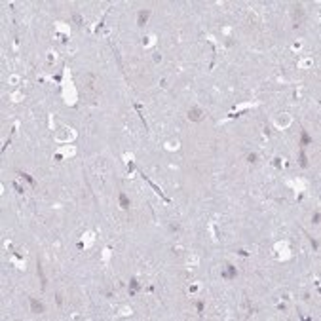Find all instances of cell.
Instances as JSON below:
<instances>
[{
	"mask_svg": "<svg viewBox=\"0 0 321 321\" xmlns=\"http://www.w3.org/2000/svg\"><path fill=\"white\" fill-rule=\"evenodd\" d=\"M120 205H122L123 209L129 207V200H127V196H125V194H120Z\"/></svg>",
	"mask_w": 321,
	"mask_h": 321,
	"instance_id": "obj_6",
	"label": "cell"
},
{
	"mask_svg": "<svg viewBox=\"0 0 321 321\" xmlns=\"http://www.w3.org/2000/svg\"><path fill=\"white\" fill-rule=\"evenodd\" d=\"M312 143V139H310V135L306 133V131H302V143H300V146H306V145H310Z\"/></svg>",
	"mask_w": 321,
	"mask_h": 321,
	"instance_id": "obj_7",
	"label": "cell"
},
{
	"mask_svg": "<svg viewBox=\"0 0 321 321\" xmlns=\"http://www.w3.org/2000/svg\"><path fill=\"white\" fill-rule=\"evenodd\" d=\"M139 287H141L139 281H137V279H131V283H129V294H135L139 291Z\"/></svg>",
	"mask_w": 321,
	"mask_h": 321,
	"instance_id": "obj_5",
	"label": "cell"
},
{
	"mask_svg": "<svg viewBox=\"0 0 321 321\" xmlns=\"http://www.w3.org/2000/svg\"><path fill=\"white\" fill-rule=\"evenodd\" d=\"M198 312H200V314L204 312V302H198Z\"/></svg>",
	"mask_w": 321,
	"mask_h": 321,
	"instance_id": "obj_13",
	"label": "cell"
},
{
	"mask_svg": "<svg viewBox=\"0 0 321 321\" xmlns=\"http://www.w3.org/2000/svg\"><path fill=\"white\" fill-rule=\"evenodd\" d=\"M148 15H150L148 10H141V11H139V19H137V25H139V27H143V25L146 23V19H148Z\"/></svg>",
	"mask_w": 321,
	"mask_h": 321,
	"instance_id": "obj_2",
	"label": "cell"
},
{
	"mask_svg": "<svg viewBox=\"0 0 321 321\" xmlns=\"http://www.w3.org/2000/svg\"><path fill=\"white\" fill-rule=\"evenodd\" d=\"M300 166H302V167H306V166H308V162H306V154H304V150H300Z\"/></svg>",
	"mask_w": 321,
	"mask_h": 321,
	"instance_id": "obj_8",
	"label": "cell"
},
{
	"mask_svg": "<svg viewBox=\"0 0 321 321\" xmlns=\"http://www.w3.org/2000/svg\"><path fill=\"white\" fill-rule=\"evenodd\" d=\"M236 274H238V270H236L234 266H226V270L222 272V278H226V279H232V278H236Z\"/></svg>",
	"mask_w": 321,
	"mask_h": 321,
	"instance_id": "obj_3",
	"label": "cell"
},
{
	"mask_svg": "<svg viewBox=\"0 0 321 321\" xmlns=\"http://www.w3.org/2000/svg\"><path fill=\"white\" fill-rule=\"evenodd\" d=\"M285 116H287V114H285ZM283 123H285V125H287V123H289V118H285V120H283V118H281V120H279V122H278V125H283Z\"/></svg>",
	"mask_w": 321,
	"mask_h": 321,
	"instance_id": "obj_11",
	"label": "cell"
},
{
	"mask_svg": "<svg viewBox=\"0 0 321 321\" xmlns=\"http://www.w3.org/2000/svg\"><path fill=\"white\" fill-rule=\"evenodd\" d=\"M167 148H169V150H173V148H179V141H177V143H169V145H167Z\"/></svg>",
	"mask_w": 321,
	"mask_h": 321,
	"instance_id": "obj_10",
	"label": "cell"
},
{
	"mask_svg": "<svg viewBox=\"0 0 321 321\" xmlns=\"http://www.w3.org/2000/svg\"><path fill=\"white\" fill-rule=\"evenodd\" d=\"M247 160L253 164V162H257V156H255V154H249V156H247Z\"/></svg>",
	"mask_w": 321,
	"mask_h": 321,
	"instance_id": "obj_12",
	"label": "cell"
},
{
	"mask_svg": "<svg viewBox=\"0 0 321 321\" xmlns=\"http://www.w3.org/2000/svg\"><path fill=\"white\" fill-rule=\"evenodd\" d=\"M31 306H32V312H34V314H42L44 312V306L40 304L36 298H31Z\"/></svg>",
	"mask_w": 321,
	"mask_h": 321,
	"instance_id": "obj_4",
	"label": "cell"
},
{
	"mask_svg": "<svg viewBox=\"0 0 321 321\" xmlns=\"http://www.w3.org/2000/svg\"><path fill=\"white\" fill-rule=\"evenodd\" d=\"M312 220H314V224H317V220H319V213L314 215V219H312Z\"/></svg>",
	"mask_w": 321,
	"mask_h": 321,
	"instance_id": "obj_14",
	"label": "cell"
},
{
	"mask_svg": "<svg viewBox=\"0 0 321 321\" xmlns=\"http://www.w3.org/2000/svg\"><path fill=\"white\" fill-rule=\"evenodd\" d=\"M188 118H190V120H194V122H200V120H202V110H200L198 107L190 108V110H188Z\"/></svg>",
	"mask_w": 321,
	"mask_h": 321,
	"instance_id": "obj_1",
	"label": "cell"
},
{
	"mask_svg": "<svg viewBox=\"0 0 321 321\" xmlns=\"http://www.w3.org/2000/svg\"><path fill=\"white\" fill-rule=\"evenodd\" d=\"M21 177H23V179H25V181H29V182H31V184H34V179H32L31 175H27V173H21Z\"/></svg>",
	"mask_w": 321,
	"mask_h": 321,
	"instance_id": "obj_9",
	"label": "cell"
}]
</instances>
